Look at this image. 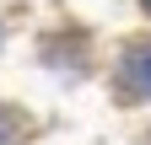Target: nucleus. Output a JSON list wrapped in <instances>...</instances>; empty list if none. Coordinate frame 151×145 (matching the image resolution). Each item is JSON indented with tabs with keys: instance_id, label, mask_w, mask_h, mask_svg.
Here are the masks:
<instances>
[{
	"instance_id": "nucleus-2",
	"label": "nucleus",
	"mask_w": 151,
	"mask_h": 145,
	"mask_svg": "<svg viewBox=\"0 0 151 145\" xmlns=\"http://www.w3.org/2000/svg\"><path fill=\"white\" fill-rule=\"evenodd\" d=\"M11 124H16V118L6 113V107H0V145H6V140H11Z\"/></svg>"
},
{
	"instance_id": "nucleus-1",
	"label": "nucleus",
	"mask_w": 151,
	"mask_h": 145,
	"mask_svg": "<svg viewBox=\"0 0 151 145\" xmlns=\"http://www.w3.org/2000/svg\"><path fill=\"white\" fill-rule=\"evenodd\" d=\"M119 92L135 97V102L151 97V43H146V38L124 48V59H119Z\"/></svg>"
},
{
	"instance_id": "nucleus-3",
	"label": "nucleus",
	"mask_w": 151,
	"mask_h": 145,
	"mask_svg": "<svg viewBox=\"0 0 151 145\" xmlns=\"http://www.w3.org/2000/svg\"><path fill=\"white\" fill-rule=\"evenodd\" d=\"M140 6H146V11H151V0H140Z\"/></svg>"
}]
</instances>
